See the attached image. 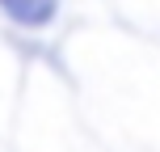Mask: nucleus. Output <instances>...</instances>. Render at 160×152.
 <instances>
[{"label":"nucleus","instance_id":"f257e3e1","mask_svg":"<svg viewBox=\"0 0 160 152\" xmlns=\"http://www.w3.org/2000/svg\"><path fill=\"white\" fill-rule=\"evenodd\" d=\"M21 25H47L55 17V0H0Z\"/></svg>","mask_w":160,"mask_h":152}]
</instances>
